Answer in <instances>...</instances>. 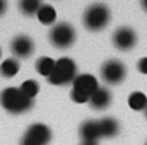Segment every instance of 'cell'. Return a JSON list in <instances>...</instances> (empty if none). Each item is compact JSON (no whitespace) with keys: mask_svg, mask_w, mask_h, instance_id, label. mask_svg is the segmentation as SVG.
I'll list each match as a JSON object with an SVG mask.
<instances>
[{"mask_svg":"<svg viewBox=\"0 0 147 145\" xmlns=\"http://www.w3.org/2000/svg\"><path fill=\"white\" fill-rule=\"evenodd\" d=\"M36 70L39 75H43V77L48 79L51 75V72L55 70V60H51L50 56H41L36 62Z\"/></svg>","mask_w":147,"mask_h":145,"instance_id":"16","label":"cell"},{"mask_svg":"<svg viewBox=\"0 0 147 145\" xmlns=\"http://www.w3.org/2000/svg\"><path fill=\"white\" fill-rule=\"evenodd\" d=\"M89 104H91L92 109H98V111L106 109L111 104V92L106 89V87H99V89L91 96Z\"/></svg>","mask_w":147,"mask_h":145,"instance_id":"11","label":"cell"},{"mask_svg":"<svg viewBox=\"0 0 147 145\" xmlns=\"http://www.w3.org/2000/svg\"><path fill=\"white\" fill-rule=\"evenodd\" d=\"M50 140L51 130L43 123H34L26 130L24 137L21 138V145H48Z\"/></svg>","mask_w":147,"mask_h":145,"instance_id":"6","label":"cell"},{"mask_svg":"<svg viewBox=\"0 0 147 145\" xmlns=\"http://www.w3.org/2000/svg\"><path fill=\"white\" fill-rule=\"evenodd\" d=\"M82 145H98V144H82Z\"/></svg>","mask_w":147,"mask_h":145,"instance_id":"22","label":"cell"},{"mask_svg":"<svg viewBox=\"0 0 147 145\" xmlns=\"http://www.w3.org/2000/svg\"><path fill=\"white\" fill-rule=\"evenodd\" d=\"M21 92L26 96V97H31V99H34L36 97V94L39 92V84H38L36 80H26V82H22L21 84Z\"/></svg>","mask_w":147,"mask_h":145,"instance_id":"18","label":"cell"},{"mask_svg":"<svg viewBox=\"0 0 147 145\" xmlns=\"http://www.w3.org/2000/svg\"><path fill=\"white\" fill-rule=\"evenodd\" d=\"M113 44L115 48H118L120 51H128L137 44V34L132 28H118L113 33Z\"/></svg>","mask_w":147,"mask_h":145,"instance_id":"8","label":"cell"},{"mask_svg":"<svg viewBox=\"0 0 147 145\" xmlns=\"http://www.w3.org/2000/svg\"><path fill=\"white\" fill-rule=\"evenodd\" d=\"M77 77V65L72 58H60L55 62V70L48 77L50 84L53 85H65L74 82Z\"/></svg>","mask_w":147,"mask_h":145,"instance_id":"4","label":"cell"},{"mask_svg":"<svg viewBox=\"0 0 147 145\" xmlns=\"http://www.w3.org/2000/svg\"><path fill=\"white\" fill-rule=\"evenodd\" d=\"M144 113H146V118H147V108H146V109H144Z\"/></svg>","mask_w":147,"mask_h":145,"instance_id":"23","label":"cell"},{"mask_svg":"<svg viewBox=\"0 0 147 145\" xmlns=\"http://www.w3.org/2000/svg\"><path fill=\"white\" fill-rule=\"evenodd\" d=\"M19 72V62L16 58H7L0 63V75L5 79H12Z\"/></svg>","mask_w":147,"mask_h":145,"instance_id":"15","label":"cell"},{"mask_svg":"<svg viewBox=\"0 0 147 145\" xmlns=\"http://www.w3.org/2000/svg\"><path fill=\"white\" fill-rule=\"evenodd\" d=\"M111 21V10L110 7L103 2H96L92 5H89L84 12L82 22L86 26V29L96 33V31H103Z\"/></svg>","mask_w":147,"mask_h":145,"instance_id":"1","label":"cell"},{"mask_svg":"<svg viewBox=\"0 0 147 145\" xmlns=\"http://www.w3.org/2000/svg\"><path fill=\"white\" fill-rule=\"evenodd\" d=\"M17 5H19V10L22 12V15L31 17V15L38 14L39 7L43 5V0H19Z\"/></svg>","mask_w":147,"mask_h":145,"instance_id":"14","label":"cell"},{"mask_svg":"<svg viewBox=\"0 0 147 145\" xmlns=\"http://www.w3.org/2000/svg\"><path fill=\"white\" fill-rule=\"evenodd\" d=\"M99 132H101V138H113L120 133V125L115 118H103L99 119Z\"/></svg>","mask_w":147,"mask_h":145,"instance_id":"12","label":"cell"},{"mask_svg":"<svg viewBox=\"0 0 147 145\" xmlns=\"http://www.w3.org/2000/svg\"><path fill=\"white\" fill-rule=\"evenodd\" d=\"M80 138L84 144H98V140L101 138L99 121H94V119L84 121L80 125Z\"/></svg>","mask_w":147,"mask_h":145,"instance_id":"10","label":"cell"},{"mask_svg":"<svg viewBox=\"0 0 147 145\" xmlns=\"http://www.w3.org/2000/svg\"><path fill=\"white\" fill-rule=\"evenodd\" d=\"M98 89H99V84H98V80H96L94 75H91V73H80V75H77L74 79L70 97H72L74 103L84 104V103H89L91 96Z\"/></svg>","mask_w":147,"mask_h":145,"instance_id":"3","label":"cell"},{"mask_svg":"<svg viewBox=\"0 0 147 145\" xmlns=\"http://www.w3.org/2000/svg\"><path fill=\"white\" fill-rule=\"evenodd\" d=\"M36 17H38V21H39L41 24H45V26H51V24L57 21V10H55L53 5H50V3H43V5L39 7V10H38Z\"/></svg>","mask_w":147,"mask_h":145,"instance_id":"13","label":"cell"},{"mask_svg":"<svg viewBox=\"0 0 147 145\" xmlns=\"http://www.w3.org/2000/svg\"><path fill=\"white\" fill-rule=\"evenodd\" d=\"M0 104L5 111L19 114V113H26L33 108L34 99L26 97L21 92V89H17V87H7L0 92Z\"/></svg>","mask_w":147,"mask_h":145,"instance_id":"2","label":"cell"},{"mask_svg":"<svg viewBox=\"0 0 147 145\" xmlns=\"http://www.w3.org/2000/svg\"><path fill=\"white\" fill-rule=\"evenodd\" d=\"M137 68H139V72H140V73L147 75V56H144V58H140V60H139Z\"/></svg>","mask_w":147,"mask_h":145,"instance_id":"19","label":"cell"},{"mask_svg":"<svg viewBox=\"0 0 147 145\" xmlns=\"http://www.w3.org/2000/svg\"><path fill=\"white\" fill-rule=\"evenodd\" d=\"M101 77L106 84L110 85H118L125 80L127 77V67L120 60H108L101 67Z\"/></svg>","mask_w":147,"mask_h":145,"instance_id":"7","label":"cell"},{"mask_svg":"<svg viewBox=\"0 0 147 145\" xmlns=\"http://www.w3.org/2000/svg\"><path fill=\"white\" fill-rule=\"evenodd\" d=\"M142 9L147 12V0H142Z\"/></svg>","mask_w":147,"mask_h":145,"instance_id":"21","label":"cell"},{"mask_svg":"<svg viewBox=\"0 0 147 145\" xmlns=\"http://www.w3.org/2000/svg\"><path fill=\"white\" fill-rule=\"evenodd\" d=\"M50 43L55 46V48H58V50H67V48H70L74 43H75V29H74L72 24H69V22H58V24H55L51 29H50Z\"/></svg>","mask_w":147,"mask_h":145,"instance_id":"5","label":"cell"},{"mask_svg":"<svg viewBox=\"0 0 147 145\" xmlns=\"http://www.w3.org/2000/svg\"><path fill=\"white\" fill-rule=\"evenodd\" d=\"M10 51L14 56L17 58H29L34 51V43L33 39L26 34H21V36H16L10 41Z\"/></svg>","mask_w":147,"mask_h":145,"instance_id":"9","label":"cell"},{"mask_svg":"<svg viewBox=\"0 0 147 145\" xmlns=\"http://www.w3.org/2000/svg\"><path fill=\"white\" fill-rule=\"evenodd\" d=\"M128 106L134 111H144L147 108V97L144 92H132L128 96Z\"/></svg>","mask_w":147,"mask_h":145,"instance_id":"17","label":"cell"},{"mask_svg":"<svg viewBox=\"0 0 147 145\" xmlns=\"http://www.w3.org/2000/svg\"><path fill=\"white\" fill-rule=\"evenodd\" d=\"M7 12V0H0V17Z\"/></svg>","mask_w":147,"mask_h":145,"instance_id":"20","label":"cell"},{"mask_svg":"<svg viewBox=\"0 0 147 145\" xmlns=\"http://www.w3.org/2000/svg\"><path fill=\"white\" fill-rule=\"evenodd\" d=\"M0 56H2V50H0Z\"/></svg>","mask_w":147,"mask_h":145,"instance_id":"24","label":"cell"}]
</instances>
